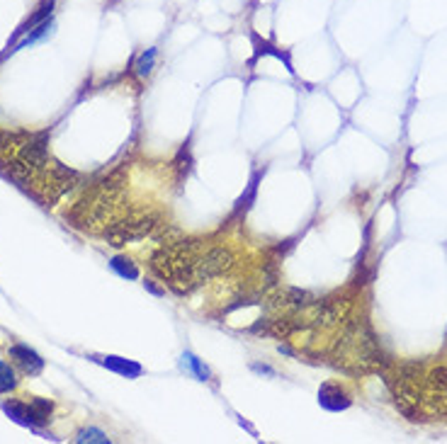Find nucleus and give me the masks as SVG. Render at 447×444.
Segmentation results:
<instances>
[{"label": "nucleus", "mask_w": 447, "mask_h": 444, "mask_svg": "<svg viewBox=\"0 0 447 444\" xmlns=\"http://www.w3.org/2000/svg\"><path fill=\"white\" fill-rule=\"evenodd\" d=\"M431 401L433 413L447 416V366H435L426 376V398Z\"/></svg>", "instance_id": "1"}, {"label": "nucleus", "mask_w": 447, "mask_h": 444, "mask_svg": "<svg viewBox=\"0 0 447 444\" xmlns=\"http://www.w3.org/2000/svg\"><path fill=\"white\" fill-rule=\"evenodd\" d=\"M10 357L15 359L25 374H39L44 369V359L27 345H13L10 347Z\"/></svg>", "instance_id": "2"}, {"label": "nucleus", "mask_w": 447, "mask_h": 444, "mask_svg": "<svg viewBox=\"0 0 447 444\" xmlns=\"http://www.w3.org/2000/svg\"><path fill=\"white\" fill-rule=\"evenodd\" d=\"M319 403L326 408V411H345V408H350V396L345 393L340 386H335V384H323L321 391H319Z\"/></svg>", "instance_id": "3"}, {"label": "nucleus", "mask_w": 447, "mask_h": 444, "mask_svg": "<svg viewBox=\"0 0 447 444\" xmlns=\"http://www.w3.org/2000/svg\"><path fill=\"white\" fill-rule=\"evenodd\" d=\"M51 10H54V0H42V3L37 5V10H34V13L29 15L20 27H17V32L13 34V37H10V44H15V41L20 39V37H25V34L32 32V29L37 27V25H42V22L49 20Z\"/></svg>", "instance_id": "4"}, {"label": "nucleus", "mask_w": 447, "mask_h": 444, "mask_svg": "<svg viewBox=\"0 0 447 444\" xmlns=\"http://www.w3.org/2000/svg\"><path fill=\"white\" fill-rule=\"evenodd\" d=\"M27 406V428H42L51 418V403L46 398H32Z\"/></svg>", "instance_id": "5"}, {"label": "nucleus", "mask_w": 447, "mask_h": 444, "mask_svg": "<svg viewBox=\"0 0 447 444\" xmlns=\"http://www.w3.org/2000/svg\"><path fill=\"white\" fill-rule=\"evenodd\" d=\"M100 362L107 366V369L117 371V374L127 379H134L141 374V366L137 362H129V359H122V357H100Z\"/></svg>", "instance_id": "6"}, {"label": "nucleus", "mask_w": 447, "mask_h": 444, "mask_svg": "<svg viewBox=\"0 0 447 444\" xmlns=\"http://www.w3.org/2000/svg\"><path fill=\"white\" fill-rule=\"evenodd\" d=\"M182 366H187V369H190L192 374H195V379H199V381H209V369L202 362H199V359L192 352L182 354Z\"/></svg>", "instance_id": "7"}, {"label": "nucleus", "mask_w": 447, "mask_h": 444, "mask_svg": "<svg viewBox=\"0 0 447 444\" xmlns=\"http://www.w3.org/2000/svg\"><path fill=\"white\" fill-rule=\"evenodd\" d=\"M156 58H158V49H146V51H141L139 58H137V73L141 75V78H146V75H149L151 70H154Z\"/></svg>", "instance_id": "8"}, {"label": "nucleus", "mask_w": 447, "mask_h": 444, "mask_svg": "<svg viewBox=\"0 0 447 444\" xmlns=\"http://www.w3.org/2000/svg\"><path fill=\"white\" fill-rule=\"evenodd\" d=\"M110 265H112V270H115L120 277H127V280H139V270H137V265H134L129 258H115Z\"/></svg>", "instance_id": "9"}, {"label": "nucleus", "mask_w": 447, "mask_h": 444, "mask_svg": "<svg viewBox=\"0 0 447 444\" xmlns=\"http://www.w3.org/2000/svg\"><path fill=\"white\" fill-rule=\"evenodd\" d=\"M15 386H17L15 369L10 364L0 362V393H8V391H13Z\"/></svg>", "instance_id": "10"}, {"label": "nucleus", "mask_w": 447, "mask_h": 444, "mask_svg": "<svg viewBox=\"0 0 447 444\" xmlns=\"http://www.w3.org/2000/svg\"><path fill=\"white\" fill-rule=\"evenodd\" d=\"M75 442H100V444H107L110 442V437L105 435V432H100L95 428H90V430H80L78 432V437H75Z\"/></svg>", "instance_id": "11"}, {"label": "nucleus", "mask_w": 447, "mask_h": 444, "mask_svg": "<svg viewBox=\"0 0 447 444\" xmlns=\"http://www.w3.org/2000/svg\"><path fill=\"white\" fill-rule=\"evenodd\" d=\"M256 189H258V175L253 177L251 180V185H248V192L243 194V197L238 199V204H236V211H246L251 206V202H253V197H256Z\"/></svg>", "instance_id": "12"}, {"label": "nucleus", "mask_w": 447, "mask_h": 444, "mask_svg": "<svg viewBox=\"0 0 447 444\" xmlns=\"http://www.w3.org/2000/svg\"><path fill=\"white\" fill-rule=\"evenodd\" d=\"M253 44H256V56H263V54H273V56H278V58H287L282 51H275V46L273 44H268V41H261L258 37H253Z\"/></svg>", "instance_id": "13"}]
</instances>
